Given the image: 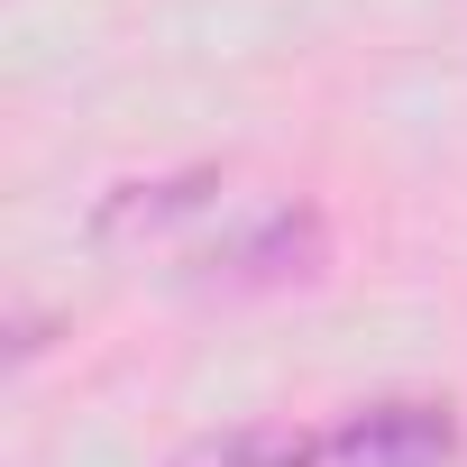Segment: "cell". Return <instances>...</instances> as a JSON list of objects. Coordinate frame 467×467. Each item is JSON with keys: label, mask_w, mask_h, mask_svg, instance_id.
<instances>
[{"label": "cell", "mask_w": 467, "mask_h": 467, "mask_svg": "<svg viewBox=\"0 0 467 467\" xmlns=\"http://www.w3.org/2000/svg\"><path fill=\"white\" fill-rule=\"evenodd\" d=\"M321 266H330V229H321V211L285 202V211L248 220L239 239H220V248L202 257V294H285V285H312Z\"/></svg>", "instance_id": "6da1fadb"}, {"label": "cell", "mask_w": 467, "mask_h": 467, "mask_svg": "<svg viewBox=\"0 0 467 467\" xmlns=\"http://www.w3.org/2000/svg\"><path fill=\"white\" fill-rule=\"evenodd\" d=\"M330 458L339 467H449L458 458V421L440 403H376V412L339 421Z\"/></svg>", "instance_id": "7a4b0ae2"}, {"label": "cell", "mask_w": 467, "mask_h": 467, "mask_svg": "<svg viewBox=\"0 0 467 467\" xmlns=\"http://www.w3.org/2000/svg\"><path fill=\"white\" fill-rule=\"evenodd\" d=\"M211 202V174H174V183H129L119 202H101V239H138V229H165L183 211Z\"/></svg>", "instance_id": "3957f363"}, {"label": "cell", "mask_w": 467, "mask_h": 467, "mask_svg": "<svg viewBox=\"0 0 467 467\" xmlns=\"http://www.w3.org/2000/svg\"><path fill=\"white\" fill-rule=\"evenodd\" d=\"M312 458H321V440H303V431H285V421L220 440V467H312Z\"/></svg>", "instance_id": "277c9868"}]
</instances>
